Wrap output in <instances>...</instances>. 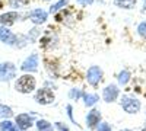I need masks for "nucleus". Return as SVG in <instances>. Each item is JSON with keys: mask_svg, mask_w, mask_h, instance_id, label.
I'll use <instances>...</instances> for the list:
<instances>
[{"mask_svg": "<svg viewBox=\"0 0 146 131\" xmlns=\"http://www.w3.org/2000/svg\"><path fill=\"white\" fill-rule=\"evenodd\" d=\"M35 86H36V80L32 74H23L15 83V89L21 93H31L35 89Z\"/></svg>", "mask_w": 146, "mask_h": 131, "instance_id": "nucleus-1", "label": "nucleus"}, {"mask_svg": "<svg viewBox=\"0 0 146 131\" xmlns=\"http://www.w3.org/2000/svg\"><path fill=\"white\" fill-rule=\"evenodd\" d=\"M120 103H121V108H123L127 114H137L142 108V103H140L139 99L130 98V96H127V95H124V96L121 98Z\"/></svg>", "mask_w": 146, "mask_h": 131, "instance_id": "nucleus-2", "label": "nucleus"}, {"mask_svg": "<svg viewBox=\"0 0 146 131\" xmlns=\"http://www.w3.org/2000/svg\"><path fill=\"white\" fill-rule=\"evenodd\" d=\"M102 76H104V71L100 66H91L86 71V80L94 88H96L100 85V82L102 80Z\"/></svg>", "mask_w": 146, "mask_h": 131, "instance_id": "nucleus-3", "label": "nucleus"}, {"mask_svg": "<svg viewBox=\"0 0 146 131\" xmlns=\"http://www.w3.org/2000/svg\"><path fill=\"white\" fill-rule=\"evenodd\" d=\"M16 76V67L13 63H2L0 64V82H9Z\"/></svg>", "mask_w": 146, "mask_h": 131, "instance_id": "nucleus-4", "label": "nucleus"}, {"mask_svg": "<svg viewBox=\"0 0 146 131\" xmlns=\"http://www.w3.org/2000/svg\"><path fill=\"white\" fill-rule=\"evenodd\" d=\"M35 101L40 105H50V103L54 102V93L48 88L38 89V92H36V95H35Z\"/></svg>", "mask_w": 146, "mask_h": 131, "instance_id": "nucleus-5", "label": "nucleus"}, {"mask_svg": "<svg viewBox=\"0 0 146 131\" xmlns=\"http://www.w3.org/2000/svg\"><path fill=\"white\" fill-rule=\"evenodd\" d=\"M120 96V89L115 85H108L104 90H102V99L107 103H111L114 101H117V98Z\"/></svg>", "mask_w": 146, "mask_h": 131, "instance_id": "nucleus-6", "label": "nucleus"}, {"mask_svg": "<svg viewBox=\"0 0 146 131\" xmlns=\"http://www.w3.org/2000/svg\"><path fill=\"white\" fill-rule=\"evenodd\" d=\"M22 71H36L38 70V54L32 53L21 66Z\"/></svg>", "mask_w": 146, "mask_h": 131, "instance_id": "nucleus-7", "label": "nucleus"}, {"mask_svg": "<svg viewBox=\"0 0 146 131\" xmlns=\"http://www.w3.org/2000/svg\"><path fill=\"white\" fill-rule=\"evenodd\" d=\"M0 41L7 44V45H16V41H18V37L15 34H12L6 26L0 25Z\"/></svg>", "mask_w": 146, "mask_h": 131, "instance_id": "nucleus-8", "label": "nucleus"}, {"mask_svg": "<svg viewBox=\"0 0 146 131\" xmlns=\"http://www.w3.org/2000/svg\"><path fill=\"white\" fill-rule=\"evenodd\" d=\"M32 122H34V118H32V115H29V114H19V115L16 117V125H18V128L22 130V131H27V130L32 125Z\"/></svg>", "mask_w": 146, "mask_h": 131, "instance_id": "nucleus-9", "label": "nucleus"}, {"mask_svg": "<svg viewBox=\"0 0 146 131\" xmlns=\"http://www.w3.org/2000/svg\"><path fill=\"white\" fill-rule=\"evenodd\" d=\"M47 16H48V13L45 10H42V9H34V10L29 12V19L35 23V25H41V23H44L47 20Z\"/></svg>", "mask_w": 146, "mask_h": 131, "instance_id": "nucleus-10", "label": "nucleus"}, {"mask_svg": "<svg viewBox=\"0 0 146 131\" xmlns=\"http://www.w3.org/2000/svg\"><path fill=\"white\" fill-rule=\"evenodd\" d=\"M100 122H101V112L98 109L89 111L88 115H86V125H88V128L94 130V128H96V125H98Z\"/></svg>", "mask_w": 146, "mask_h": 131, "instance_id": "nucleus-11", "label": "nucleus"}, {"mask_svg": "<svg viewBox=\"0 0 146 131\" xmlns=\"http://www.w3.org/2000/svg\"><path fill=\"white\" fill-rule=\"evenodd\" d=\"M16 19H19V13L18 12H7V13L0 15V25L3 26H10L16 22Z\"/></svg>", "mask_w": 146, "mask_h": 131, "instance_id": "nucleus-12", "label": "nucleus"}, {"mask_svg": "<svg viewBox=\"0 0 146 131\" xmlns=\"http://www.w3.org/2000/svg\"><path fill=\"white\" fill-rule=\"evenodd\" d=\"M83 102H85V105L86 106H94L96 102L100 101V96L96 93H85L83 92Z\"/></svg>", "mask_w": 146, "mask_h": 131, "instance_id": "nucleus-13", "label": "nucleus"}, {"mask_svg": "<svg viewBox=\"0 0 146 131\" xmlns=\"http://www.w3.org/2000/svg\"><path fill=\"white\" fill-rule=\"evenodd\" d=\"M114 5L121 9H133L136 5V0H114Z\"/></svg>", "mask_w": 146, "mask_h": 131, "instance_id": "nucleus-14", "label": "nucleus"}, {"mask_svg": "<svg viewBox=\"0 0 146 131\" xmlns=\"http://www.w3.org/2000/svg\"><path fill=\"white\" fill-rule=\"evenodd\" d=\"M36 128H38V131H54L53 124H50L47 120H38L36 121Z\"/></svg>", "mask_w": 146, "mask_h": 131, "instance_id": "nucleus-15", "label": "nucleus"}, {"mask_svg": "<svg viewBox=\"0 0 146 131\" xmlns=\"http://www.w3.org/2000/svg\"><path fill=\"white\" fill-rule=\"evenodd\" d=\"M0 130L2 131H19L18 125L13 124V122H10L9 120H5V121L0 122Z\"/></svg>", "mask_w": 146, "mask_h": 131, "instance_id": "nucleus-16", "label": "nucleus"}, {"mask_svg": "<svg viewBox=\"0 0 146 131\" xmlns=\"http://www.w3.org/2000/svg\"><path fill=\"white\" fill-rule=\"evenodd\" d=\"M130 80V71L129 70H123L118 73V83L121 86H126Z\"/></svg>", "mask_w": 146, "mask_h": 131, "instance_id": "nucleus-17", "label": "nucleus"}, {"mask_svg": "<svg viewBox=\"0 0 146 131\" xmlns=\"http://www.w3.org/2000/svg\"><path fill=\"white\" fill-rule=\"evenodd\" d=\"M69 5V0H60V2H57L56 5H53L50 7V13H57L58 10H62L63 7H66Z\"/></svg>", "mask_w": 146, "mask_h": 131, "instance_id": "nucleus-18", "label": "nucleus"}, {"mask_svg": "<svg viewBox=\"0 0 146 131\" xmlns=\"http://www.w3.org/2000/svg\"><path fill=\"white\" fill-rule=\"evenodd\" d=\"M82 96H83V92H82L80 89H78V88H73V89H70V92H69V98L73 99V101H78V99L82 98Z\"/></svg>", "mask_w": 146, "mask_h": 131, "instance_id": "nucleus-19", "label": "nucleus"}, {"mask_svg": "<svg viewBox=\"0 0 146 131\" xmlns=\"http://www.w3.org/2000/svg\"><path fill=\"white\" fill-rule=\"evenodd\" d=\"M12 115H13V112H12V109L9 108V106L0 105V117L2 118H10Z\"/></svg>", "mask_w": 146, "mask_h": 131, "instance_id": "nucleus-20", "label": "nucleus"}, {"mask_svg": "<svg viewBox=\"0 0 146 131\" xmlns=\"http://www.w3.org/2000/svg\"><path fill=\"white\" fill-rule=\"evenodd\" d=\"M9 5L15 9H19V7H23L27 5V0H9Z\"/></svg>", "mask_w": 146, "mask_h": 131, "instance_id": "nucleus-21", "label": "nucleus"}, {"mask_svg": "<svg viewBox=\"0 0 146 131\" xmlns=\"http://www.w3.org/2000/svg\"><path fill=\"white\" fill-rule=\"evenodd\" d=\"M137 34L140 35L142 38H145V39H146V22L139 23V26H137Z\"/></svg>", "mask_w": 146, "mask_h": 131, "instance_id": "nucleus-22", "label": "nucleus"}, {"mask_svg": "<svg viewBox=\"0 0 146 131\" xmlns=\"http://www.w3.org/2000/svg\"><path fill=\"white\" fill-rule=\"evenodd\" d=\"M111 125H110L108 122H100V125L96 127V131H111Z\"/></svg>", "mask_w": 146, "mask_h": 131, "instance_id": "nucleus-23", "label": "nucleus"}, {"mask_svg": "<svg viewBox=\"0 0 146 131\" xmlns=\"http://www.w3.org/2000/svg\"><path fill=\"white\" fill-rule=\"evenodd\" d=\"M56 130L57 131H70L69 127L66 124H63V122H56Z\"/></svg>", "mask_w": 146, "mask_h": 131, "instance_id": "nucleus-24", "label": "nucleus"}, {"mask_svg": "<svg viewBox=\"0 0 146 131\" xmlns=\"http://www.w3.org/2000/svg\"><path fill=\"white\" fill-rule=\"evenodd\" d=\"M73 108H72V105H67V115H69V118H70V121L73 122V124H76V121H75V118H73Z\"/></svg>", "mask_w": 146, "mask_h": 131, "instance_id": "nucleus-25", "label": "nucleus"}, {"mask_svg": "<svg viewBox=\"0 0 146 131\" xmlns=\"http://www.w3.org/2000/svg\"><path fill=\"white\" fill-rule=\"evenodd\" d=\"M76 2L80 5V6H88V5H92L94 0H76Z\"/></svg>", "mask_w": 146, "mask_h": 131, "instance_id": "nucleus-26", "label": "nucleus"}, {"mask_svg": "<svg viewBox=\"0 0 146 131\" xmlns=\"http://www.w3.org/2000/svg\"><path fill=\"white\" fill-rule=\"evenodd\" d=\"M120 131H133V130H129V128H124V130H120Z\"/></svg>", "mask_w": 146, "mask_h": 131, "instance_id": "nucleus-27", "label": "nucleus"}, {"mask_svg": "<svg viewBox=\"0 0 146 131\" xmlns=\"http://www.w3.org/2000/svg\"><path fill=\"white\" fill-rule=\"evenodd\" d=\"M142 131H146V128H143V130H142Z\"/></svg>", "mask_w": 146, "mask_h": 131, "instance_id": "nucleus-28", "label": "nucleus"}, {"mask_svg": "<svg viewBox=\"0 0 146 131\" xmlns=\"http://www.w3.org/2000/svg\"><path fill=\"white\" fill-rule=\"evenodd\" d=\"M45 2H48V0H45Z\"/></svg>", "mask_w": 146, "mask_h": 131, "instance_id": "nucleus-29", "label": "nucleus"}]
</instances>
